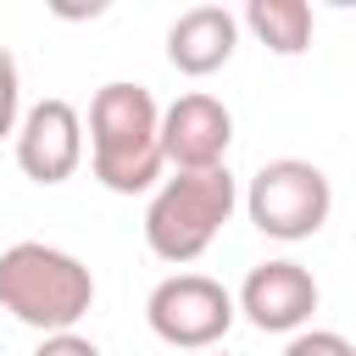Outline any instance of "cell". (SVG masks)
Segmentation results:
<instances>
[{
    "instance_id": "obj_1",
    "label": "cell",
    "mask_w": 356,
    "mask_h": 356,
    "mask_svg": "<svg viewBox=\"0 0 356 356\" xmlns=\"http://www.w3.org/2000/svg\"><path fill=\"white\" fill-rule=\"evenodd\" d=\"M167 156H161V106L145 83L111 78L89 100V172L111 195H145L156 189Z\"/></svg>"
},
{
    "instance_id": "obj_2",
    "label": "cell",
    "mask_w": 356,
    "mask_h": 356,
    "mask_svg": "<svg viewBox=\"0 0 356 356\" xmlns=\"http://www.w3.org/2000/svg\"><path fill=\"white\" fill-rule=\"evenodd\" d=\"M95 306V273L44 239H17L0 250V312H11L22 328L67 334Z\"/></svg>"
},
{
    "instance_id": "obj_3",
    "label": "cell",
    "mask_w": 356,
    "mask_h": 356,
    "mask_svg": "<svg viewBox=\"0 0 356 356\" xmlns=\"http://www.w3.org/2000/svg\"><path fill=\"white\" fill-rule=\"evenodd\" d=\"M234 206H239V184H234L228 167L161 178L150 206H145V245H150V256H161L172 267H189L195 256L211 250V239L222 234Z\"/></svg>"
},
{
    "instance_id": "obj_4",
    "label": "cell",
    "mask_w": 356,
    "mask_h": 356,
    "mask_svg": "<svg viewBox=\"0 0 356 356\" xmlns=\"http://www.w3.org/2000/svg\"><path fill=\"white\" fill-rule=\"evenodd\" d=\"M334 211V184L323 167L300 161V156H278V161H261L245 184V217L256 222V234L267 239H312Z\"/></svg>"
},
{
    "instance_id": "obj_5",
    "label": "cell",
    "mask_w": 356,
    "mask_h": 356,
    "mask_svg": "<svg viewBox=\"0 0 356 356\" xmlns=\"http://www.w3.org/2000/svg\"><path fill=\"white\" fill-rule=\"evenodd\" d=\"M234 317H239L234 295L217 278H206V273H172L145 300L150 334L161 345H172V350H211L234 328Z\"/></svg>"
},
{
    "instance_id": "obj_6",
    "label": "cell",
    "mask_w": 356,
    "mask_h": 356,
    "mask_svg": "<svg viewBox=\"0 0 356 356\" xmlns=\"http://www.w3.org/2000/svg\"><path fill=\"white\" fill-rule=\"evenodd\" d=\"M228 145H234V111L217 95L189 89L161 111V156L172 172H211L222 167Z\"/></svg>"
},
{
    "instance_id": "obj_7",
    "label": "cell",
    "mask_w": 356,
    "mask_h": 356,
    "mask_svg": "<svg viewBox=\"0 0 356 356\" xmlns=\"http://www.w3.org/2000/svg\"><path fill=\"white\" fill-rule=\"evenodd\" d=\"M83 161V117L72 100H33L17 122V167L33 184H67Z\"/></svg>"
},
{
    "instance_id": "obj_8",
    "label": "cell",
    "mask_w": 356,
    "mask_h": 356,
    "mask_svg": "<svg viewBox=\"0 0 356 356\" xmlns=\"http://www.w3.org/2000/svg\"><path fill=\"white\" fill-rule=\"evenodd\" d=\"M261 334H300L306 323H312V312H317V278L300 267V261H289V256H278V261H261V267H250V278L239 284V300H234Z\"/></svg>"
},
{
    "instance_id": "obj_9",
    "label": "cell",
    "mask_w": 356,
    "mask_h": 356,
    "mask_svg": "<svg viewBox=\"0 0 356 356\" xmlns=\"http://www.w3.org/2000/svg\"><path fill=\"white\" fill-rule=\"evenodd\" d=\"M234 50H239V17L228 6H189L167 28V61L184 78H206V72L228 67Z\"/></svg>"
},
{
    "instance_id": "obj_10",
    "label": "cell",
    "mask_w": 356,
    "mask_h": 356,
    "mask_svg": "<svg viewBox=\"0 0 356 356\" xmlns=\"http://www.w3.org/2000/svg\"><path fill=\"white\" fill-rule=\"evenodd\" d=\"M273 56H300L306 44H312V6L306 0H250L245 6V17H239Z\"/></svg>"
},
{
    "instance_id": "obj_11",
    "label": "cell",
    "mask_w": 356,
    "mask_h": 356,
    "mask_svg": "<svg viewBox=\"0 0 356 356\" xmlns=\"http://www.w3.org/2000/svg\"><path fill=\"white\" fill-rule=\"evenodd\" d=\"M17 122H22V72L17 56L0 44V139H17Z\"/></svg>"
},
{
    "instance_id": "obj_12",
    "label": "cell",
    "mask_w": 356,
    "mask_h": 356,
    "mask_svg": "<svg viewBox=\"0 0 356 356\" xmlns=\"http://www.w3.org/2000/svg\"><path fill=\"white\" fill-rule=\"evenodd\" d=\"M284 356H356V345L345 334H334V328H300L284 345Z\"/></svg>"
},
{
    "instance_id": "obj_13",
    "label": "cell",
    "mask_w": 356,
    "mask_h": 356,
    "mask_svg": "<svg viewBox=\"0 0 356 356\" xmlns=\"http://www.w3.org/2000/svg\"><path fill=\"white\" fill-rule=\"evenodd\" d=\"M33 356H100V345L83 339L78 328H67V334H44V339L33 345Z\"/></svg>"
},
{
    "instance_id": "obj_14",
    "label": "cell",
    "mask_w": 356,
    "mask_h": 356,
    "mask_svg": "<svg viewBox=\"0 0 356 356\" xmlns=\"http://www.w3.org/2000/svg\"><path fill=\"white\" fill-rule=\"evenodd\" d=\"M206 356H228V350H206Z\"/></svg>"
}]
</instances>
